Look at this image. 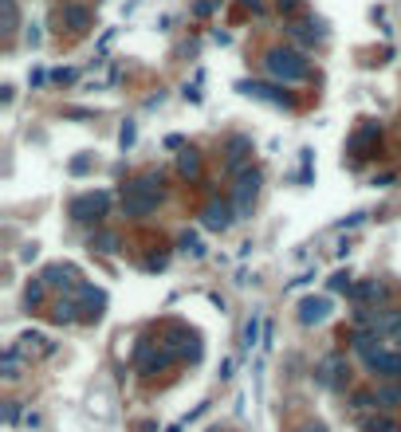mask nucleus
Returning a JSON list of instances; mask_svg holds the SVG:
<instances>
[{"instance_id":"14","label":"nucleus","mask_w":401,"mask_h":432,"mask_svg":"<svg viewBox=\"0 0 401 432\" xmlns=\"http://www.w3.org/2000/svg\"><path fill=\"white\" fill-rule=\"evenodd\" d=\"M370 326H374L382 338H398V334H401V307H389V303L382 307V311L374 307V318H370Z\"/></svg>"},{"instance_id":"34","label":"nucleus","mask_w":401,"mask_h":432,"mask_svg":"<svg viewBox=\"0 0 401 432\" xmlns=\"http://www.w3.org/2000/svg\"><path fill=\"white\" fill-rule=\"evenodd\" d=\"M362 220H366V213H350V216H346V220L339 224V228H342V232H346V228H358Z\"/></svg>"},{"instance_id":"27","label":"nucleus","mask_w":401,"mask_h":432,"mask_svg":"<svg viewBox=\"0 0 401 432\" xmlns=\"http://www.w3.org/2000/svg\"><path fill=\"white\" fill-rule=\"evenodd\" d=\"M327 287H330V291H339V295H350V287H354L350 271H335V276L327 279Z\"/></svg>"},{"instance_id":"20","label":"nucleus","mask_w":401,"mask_h":432,"mask_svg":"<svg viewBox=\"0 0 401 432\" xmlns=\"http://www.w3.org/2000/svg\"><path fill=\"white\" fill-rule=\"evenodd\" d=\"M377 134H382V130H377V122L362 126V130H358V134L350 138V154H354V157H366V145H370V142H377Z\"/></svg>"},{"instance_id":"26","label":"nucleus","mask_w":401,"mask_h":432,"mask_svg":"<svg viewBox=\"0 0 401 432\" xmlns=\"http://www.w3.org/2000/svg\"><path fill=\"white\" fill-rule=\"evenodd\" d=\"M362 429H366V432H401V424H398L393 417H370Z\"/></svg>"},{"instance_id":"3","label":"nucleus","mask_w":401,"mask_h":432,"mask_svg":"<svg viewBox=\"0 0 401 432\" xmlns=\"http://www.w3.org/2000/svg\"><path fill=\"white\" fill-rule=\"evenodd\" d=\"M315 385H323V389H346L350 385V361L342 350H330L315 366Z\"/></svg>"},{"instance_id":"13","label":"nucleus","mask_w":401,"mask_h":432,"mask_svg":"<svg viewBox=\"0 0 401 432\" xmlns=\"http://www.w3.org/2000/svg\"><path fill=\"white\" fill-rule=\"evenodd\" d=\"M327 314H330V299H327V295H307V299L299 303V323H303V326L327 323Z\"/></svg>"},{"instance_id":"38","label":"nucleus","mask_w":401,"mask_h":432,"mask_svg":"<svg viewBox=\"0 0 401 432\" xmlns=\"http://www.w3.org/2000/svg\"><path fill=\"white\" fill-rule=\"evenodd\" d=\"M91 169V157H75L71 161V173H87Z\"/></svg>"},{"instance_id":"41","label":"nucleus","mask_w":401,"mask_h":432,"mask_svg":"<svg viewBox=\"0 0 401 432\" xmlns=\"http://www.w3.org/2000/svg\"><path fill=\"white\" fill-rule=\"evenodd\" d=\"M311 279H315V271H303V276H299V279H292V287H307Z\"/></svg>"},{"instance_id":"30","label":"nucleus","mask_w":401,"mask_h":432,"mask_svg":"<svg viewBox=\"0 0 401 432\" xmlns=\"http://www.w3.org/2000/svg\"><path fill=\"white\" fill-rule=\"evenodd\" d=\"M87 20H91L87 8H67V24H71V28H87Z\"/></svg>"},{"instance_id":"22","label":"nucleus","mask_w":401,"mask_h":432,"mask_svg":"<svg viewBox=\"0 0 401 432\" xmlns=\"http://www.w3.org/2000/svg\"><path fill=\"white\" fill-rule=\"evenodd\" d=\"M44 299H48V283H44V279H32V283L24 287V307L28 311H39Z\"/></svg>"},{"instance_id":"19","label":"nucleus","mask_w":401,"mask_h":432,"mask_svg":"<svg viewBox=\"0 0 401 432\" xmlns=\"http://www.w3.org/2000/svg\"><path fill=\"white\" fill-rule=\"evenodd\" d=\"M177 173H181V177H201V154H197V150H189V145H185L181 154H177Z\"/></svg>"},{"instance_id":"28","label":"nucleus","mask_w":401,"mask_h":432,"mask_svg":"<svg viewBox=\"0 0 401 432\" xmlns=\"http://www.w3.org/2000/svg\"><path fill=\"white\" fill-rule=\"evenodd\" d=\"M134 138H138V126H134V122H122V130H118V145H122V150H130Z\"/></svg>"},{"instance_id":"31","label":"nucleus","mask_w":401,"mask_h":432,"mask_svg":"<svg viewBox=\"0 0 401 432\" xmlns=\"http://www.w3.org/2000/svg\"><path fill=\"white\" fill-rule=\"evenodd\" d=\"M166 264H170V255L158 252V255H150V260H146L142 267H146V271H166Z\"/></svg>"},{"instance_id":"6","label":"nucleus","mask_w":401,"mask_h":432,"mask_svg":"<svg viewBox=\"0 0 401 432\" xmlns=\"http://www.w3.org/2000/svg\"><path fill=\"white\" fill-rule=\"evenodd\" d=\"M158 204H161V192L142 189L138 177L126 181V192H122V213L126 216H150V213H158Z\"/></svg>"},{"instance_id":"8","label":"nucleus","mask_w":401,"mask_h":432,"mask_svg":"<svg viewBox=\"0 0 401 432\" xmlns=\"http://www.w3.org/2000/svg\"><path fill=\"white\" fill-rule=\"evenodd\" d=\"M39 279L48 283V287H55V291H63V295H75L79 291V267H71V264H48L44 271H39Z\"/></svg>"},{"instance_id":"10","label":"nucleus","mask_w":401,"mask_h":432,"mask_svg":"<svg viewBox=\"0 0 401 432\" xmlns=\"http://www.w3.org/2000/svg\"><path fill=\"white\" fill-rule=\"evenodd\" d=\"M224 165H229V173L236 177L240 169L252 165V138H244V134H236V138H229V145H224Z\"/></svg>"},{"instance_id":"1","label":"nucleus","mask_w":401,"mask_h":432,"mask_svg":"<svg viewBox=\"0 0 401 432\" xmlns=\"http://www.w3.org/2000/svg\"><path fill=\"white\" fill-rule=\"evenodd\" d=\"M267 75L276 79V83H303L307 75H311V63H307L303 51L295 48H271L264 60Z\"/></svg>"},{"instance_id":"40","label":"nucleus","mask_w":401,"mask_h":432,"mask_svg":"<svg viewBox=\"0 0 401 432\" xmlns=\"http://www.w3.org/2000/svg\"><path fill=\"white\" fill-rule=\"evenodd\" d=\"M276 8H280V12H295V8H299V0H276Z\"/></svg>"},{"instance_id":"37","label":"nucleus","mask_w":401,"mask_h":432,"mask_svg":"<svg viewBox=\"0 0 401 432\" xmlns=\"http://www.w3.org/2000/svg\"><path fill=\"white\" fill-rule=\"evenodd\" d=\"M166 150H185V138L181 134H170V138H166Z\"/></svg>"},{"instance_id":"36","label":"nucleus","mask_w":401,"mask_h":432,"mask_svg":"<svg viewBox=\"0 0 401 432\" xmlns=\"http://www.w3.org/2000/svg\"><path fill=\"white\" fill-rule=\"evenodd\" d=\"M48 79H51L48 71H32V75H28V83H32V87H44V83H48Z\"/></svg>"},{"instance_id":"42","label":"nucleus","mask_w":401,"mask_h":432,"mask_svg":"<svg viewBox=\"0 0 401 432\" xmlns=\"http://www.w3.org/2000/svg\"><path fill=\"white\" fill-rule=\"evenodd\" d=\"M28 44H32V48H39V24L28 28Z\"/></svg>"},{"instance_id":"9","label":"nucleus","mask_w":401,"mask_h":432,"mask_svg":"<svg viewBox=\"0 0 401 432\" xmlns=\"http://www.w3.org/2000/svg\"><path fill=\"white\" fill-rule=\"evenodd\" d=\"M75 299L83 303V323H98V318H103V311H107V291L95 287V283H79Z\"/></svg>"},{"instance_id":"24","label":"nucleus","mask_w":401,"mask_h":432,"mask_svg":"<svg viewBox=\"0 0 401 432\" xmlns=\"http://www.w3.org/2000/svg\"><path fill=\"white\" fill-rule=\"evenodd\" d=\"M177 248H181V252L189 255V260H201V255H205V244H201V236H197V232H181Z\"/></svg>"},{"instance_id":"5","label":"nucleus","mask_w":401,"mask_h":432,"mask_svg":"<svg viewBox=\"0 0 401 432\" xmlns=\"http://www.w3.org/2000/svg\"><path fill=\"white\" fill-rule=\"evenodd\" d=\"M107 208H110V192L98 189V192H83V197H75L67 213H71L75 224H98V220L107 216Z\"/></svg>"},{"instance_id":"43","label":"nucleus","mask_w":401,"mask_h":432,"mask_svg":"<svg viewBox=\"0 0 401 432\" xmlns=\"http://www.w3.org/2000/svg\"><path fill=\"white\" fill-rule=\"evenodd\" d=\"M295 432H327V424H303V429H295Z\"/></svg>"},{"instance_id":"2","label":"nucleus","mask_w":401,"mask_h":432,"mask_svg":"<svg viewBox=\"0 0 401 432\" xmlns=\"http://www.w3.org/2000/svg\"><path fill=\"white\" fill-rule=\"evenodd\" d=\"M358 361L366 366V373H374L377 381H401V350H389L386 342L362 350Z\"/></svg>"},{"instance_id":"32","label":"nucleus","mask_w":401,"mask_h":432,"mask_svg":"<svg viewBox=\"0 0 401 432\" xmlns=\"http://www.w3.org/2000/svg\"><path fill=\"white\" fill-rule=\"evenodd\" d=\"M79 79V71H71V67H60V71H51V83H75Z\"/></svg>"},{"instance_id":"21","label":"nucleus","mask_w":401,"mask_h":432,"mask_svg":"<svg viewBox=\"0 0 401 432\" xmlns=\"http://www.w3.org/2000/svg\"><path fill=\"white\" fill-rule=\"evenodd\" d=\"M374 393H377V408H398L401 405V385L398 381H382Z\"/></svg>"},{"instance_id":"16","label":"nucleus","mask_w":401,"mask_h":432,"mask_svg":"<svg viewBox=\"0 0 401 432\" xmlns=\"http://www.w3.org/2000/svg\"><path fill=\"white\" fill-rule=\"evenodd\" d=\"M24 358L28 354L12 342V346L4 350V358H0V377H4V381H20V377H24V373H20L24 370Z\"/></svg>"},{"instance_id":"12","label":"nucleus","mask_w":401,"mask_h":432,"mask_svg":"<svg viewBox=\"0 0 401 432\" xmlns=\"http://www.w3.org/2000/svg\"><path fill=\"white\" fill-rule=\"evenodd\" d=\"M236 91L248 98H260V102H271V107H287V95L283 91H276V87H267V83H256V79H240Z\"/></svg>"},{"instance_id":"33","label":"nucleus","mask_w":401,"mask_h":432,"mask_svg":"<svg viewBox=\"0 0 401 432\" xmlns=\"http://www.w3.org/2000/svg\"><path fill=\"white\" fill-rule=\"evenodd\" d=\"M20 420V401H4V424H16Z\"/></svg>"},{"instance_id":"39","label":"nucleus","mask_w":401,"mask_h":432,"mask_svg":"<svg viewBox=\"0 0 401 432\" xmlns=\"http://www.w3.org/2000/svg\"><path fill=\"white\" fill-rule=\"evenodd\" d=\"M36 255H39V248H36V244H28L24 252H20V260H24V264H32V260H36Z\"/></svg>"},{"instance_id":"11","label":"nucleus","mask_w":401,"mask_h":432,"mask_svg":"<svg viewBox=\"0 0 401 432\" xmlns=\"http://www.w3.org/2000/svg\"><path fill=\"white\" fill-rule=\"evenodd\" d=\"M350 303L354 307H370V303H389V283L382 279H362V283H354L350 287Z\"/></svg>"},{"instance_id":"23","label":"nucleus","mask_w":401,"mask_h":432,"mask_svg":"<svg viewBox=\"0 0 401 432\" xmlns=\"http://www.w3.org/2000/svg\"><path fill=\"white\" fill-rule=\"evenodd\" d=\"M91 252L114 255L118 252V236H114V232H95V236H91Z\"/></svg>"},{"instance_id":"35","label":"nucleus","mask_w":401,"mask_h":432,"mask_svg":"<svg viewBox=\"0 0 401 432\" xmlns=\"http://www.w3.org/2000/svg\"><path fill=\"white\" fill-rule=\"evenodd\" d=\"M232 370H236V361H232V358H224V361H220V381H229V377H232Z\"/></svg>"},{"instance_id":"17","label":"nucleus","mask_w":401,"mask_h":432,"mask_svg":"<svg viewBox=\"0 0 401 432\" xmlns=\"http://www.w3.org/2000/svg\"><path fill=\"white\" fill-rule=\"evenodd\" d=\"M16 346L24 350L28 358H32V354H55V342H48L39 330H28V334H20V342H16Z\"/></svg>"},{"instance_id":"29","label":"nucleus","mask_w":401,"mask_h":432,"mask_svg":"<svg viewBox=\"0 0 401 432\" xmlns=\"http://www.w3.org/2000/svg\"><path fill=\"white\" fill-rule=\"evenodd\" d=\"M0 16H4V32H12L16 28V4L12 0H0Z\"/></svg>"},{"instance_id":"45","label":"nucleus","mask_w":401,"mask_h":432,"mask_svg":"<svg viewBox=\"0 0 401 432\" xmlns=\"http://www.w3.org/2000/svg\"><path fill=\"white\" fill-rule=\"evenodd\" d=\"M393 346H398V350H401V334H398V338H393Z\"/></svg>"},{"instance_id":"18","label":"nucleus","mask_w":401,"mask_h":432,"mask_svg":"<svg viewBox=\"0 0 401 432\" xmlns=\"http://www.w3.org/2000/svg\"><path fill=\"white\" fill-rule=\"evenodd\" d=\"M260 338H264V318H260V314H252V318H248V323H244V334H240V350L264 346V342H260Z\"/></svg>"},{"instance_id":"7","label":"nucleus","mask_w":401,"mask_h":432,"mask_svg":"<svg viewBox=\"0 0 401 432\" xmlns=\"http://www.w3.org/2000/svg\"><path fill=\"white\" fill-rule=\"evenodd\" d=\"M232 220H236L232 201H217V197H213V201L201 208V228H205V232H229Z\"/></svg>"},{"instance_id":"44","label":"nucleus","mask_w":401,"mask_h":432,"mask_svg":"<svg viewBox=\"0 0 401 432\" xmlns=\"http://www.w3.org/2000/svg\"><path fill=\"white\" fill-rule=\"evenodd\" d=\"M185 429V420H181V424H170V429H166V432H181Z\"/></svg>"},{"instance_id":"4","label":"nucleus","mask_w":401,"mask_h":432,"mask_svg":"<svg viewBox=\"0 0 401 432\" xmlns=\"http://www.w3.org/2000/svg\"><path fill=\"white\" fill-rule=\"evenodd\" d=\"M256 192H260V169H240L236 173V185H232V208H236V220H248L256 204Z\"/></svg>"},{"instance_id":"15","label":"nucleus","mask_w":401,"mask_h":432,"mask_svg":"<svg viewBox=\"0 0 401 432\" xmlns=\"http://www.w3.org/2000/svg\"><path fill=\"white\" fill-rule=\"evenodd\" d=\"M83 303L75 299V295H63V299H55V307H51V323L55 326H71V323H83Z\"/></svg>"},{"instance_id":"25","label":"nucleus","mask_w":401,"mask_h":432,"mask_svg":"<svg viewBox=\"0 0 401 432\" xmlns=\"http://www.w3.org/2000/svg\"><path fill=\"white\" fill-rule=\"evenodd\" d=\"M350 408H354V413L377 408V393H374V389H354V393H350Z\"/></svg>"}]
</instances>
